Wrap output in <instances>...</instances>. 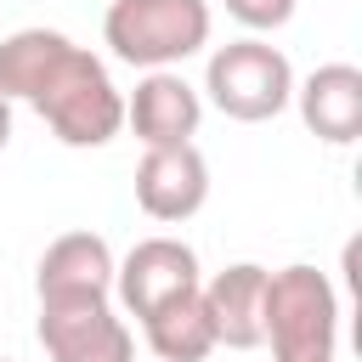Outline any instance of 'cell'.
Wrapping results in <instances>:
<instances>
[{
	"label": "cell",
	"mask_w": 362,
	"mask_h": 362,
	"mask_svg": "<svg viewBox=\"0 0 362 362\" xmlns=\"http://www.w3.org/2000/svg\"><path fill=\"white\" fill-rule=\"evenodd\" d=\"M209 0H113L102 11V45L141 74L181 68L209 45Z\"/></svg>",
	"instance_id": "cell-3"
},
{
	"label": "cell",
	"mask_w": 362,
	"mask_h": 362,
	"mask_svg": "<svg viewBox=\"0 0 362 362\" xmlns=\"http://www.w3.org/2000/svg\"><path fill=\"white\" fill-rule=\"evenodd\" d=\"M294 107L300 124L328 141V147H351L362 136V68L356 62H322L305 79H294Z\"/></svg>",
	"instance_id": "cell-10"
},
{
	"label": "cell",
	"mask_w": 362,
	"mask_h": 362,
	"mask_svg": "<svg viewBox=\"0 0 362 362\" xmlns=\"http://www.w3.org/2000/svg\"><path fill=\"white\" fill-rule=\"evenodd\" d=\"M198 96H209V107L238 124H266L294 102V62L272 40H255V34L215 45Z\"/></svg>",
	"instance_id": "cell-4"
},
{
	"label": "cell",
	"mask_w": 362,
	"mask_h": 362,
	"mask_svg": "<svg viewBox=\"0 0 362 362\" xmlns=\"http://www.w3.org/2000/svg\"><path fill=\"white\" fill-rule=\"evenodd\" d=\"M136 204H141V215H153V221H164V226L192 221V215L209 204V164H204L198 141H181V147H141V164H136Z\"/></svg>",
	"instance_id": "cell-8"
},
{
	"label": "cell",
	"mask_w": 362,
	"mask_h": 362,
	"mask_svg": "<svg viewBox=\"0 0 362 362\" xmlns=\"http://www.w3.org/2000/svg\"><path fill=\"white\" fill-rule=\"evenodd\" d=\"M198 283H204V272H198V249L181 243V238H170V232L141 238V243L113 266V300H119L136 322H147L158 305L192 294Z\"/></svg>",
	"instance_id": "cell-5"
},
{
	"label": "cell",
	"mask_w": 362,
	"mask_h": 362,
	"mask_svg": "<svg viewBox=\"0 0 362 362\" xmlns=\"http://www.w3.org/2000/svg\"><path fill=\"white\" fill-rule=\"evenodd\" d=\"M221 6H226V17H232V23H243V28L260 40V34L283 28V23L294 17V6H300V0H221Z\"/></svg>",
	"instance_id": "cell-13"
},
{
	"label": "cell",
	"mask_w": 362,
	"mask_h": 362,
	"mask_svg": "<svg viewBox=\"0 0 362 362\" xmlns=\"http://www.w3.org/2000/svg\"><path fill=\"white\" fill-rule=\"evenodd\" d=\"M0 362H17V356H0Z\"/></svg>",
	"instance_id": "cell-15"
},
{
	"label": "cell",
	"mask_w": 362,
	"mask_h": 362,
	"mask_svg": "<svg viewBox=\"0 0 362 362\" xmlns=\"http://www.w3.org/2000/svg\"><path fill=\"white\" fill-rule=\"evenodd\" d=\"M260 328H266L260 345H272V362H334V351H339V294H334V283L305 260L266 272Z\"/></svg>",
	"instance_id": "cell-2"
},
{
	"label": "cell",
	"mask_w": 362,
	"mask_h": 362,
	"mask_svg": "<svg viewBox=\"0 0 362 362\" xmlns=\"http://www.w3.org/2000/svg\"><path fill=\"white\" fill-rule=\"evenodd\" d=\"M124 124L136 130L141 147H181V141H192L198 124H204V96H198V85H187L175 68L141 74L136 90L124 96Z\"/></svg>",
	"instance_id": "cell-9"
},
{
	"label": "cell",
	"mask_w": 362,
	"mask_h": 362,
	"mask_svg": "<svg viewBox=\"0 0 362 362\" xmlns=\"http://www.w3.org/2000/svg\"><path fill=\"white\" fill-rule=\"evenodd\" d=\"M147 345L158 362H204L215 351V328H209V311H204V294H181L170 305H158L147 322H141Z\"/></svg>",
	"instance_id": "cell-12"
},
{
	"label": "cell",
	"mask_w": 362,
	"mask_h": 362,
	"mask_svg": "<svg viewBox=\"0 0 362 362\" xmlns=\"http://www.w3.org/2000/svg\"><path fill=\"white\" fill-rule=\"evenodd\" d=\"M198 294H204V311H209L215 345H226V351H260V339H266V328H260L266 266L238 260V266L215 272L209 283H198Z\"/></svg>",
	"instance_id": "cell-11"
},
{
	"label": "cell",
	"mask_w": 362,
	"mask_h": 362,
	"mask_svg": "<svg viewBox=\"0 0 362 362\" xmlns=\"http://www.w3.org/2000/svg\"><path fill=\"white\" fill-rule=\"evenodd\" d=\"M6 141H11V102L0 96V153H6Z\"/></svg>",
	"instance_id": "cell-14"
},
{
	"label": "cell",
	"mask_w": 362,
	"mask_h": 362,
	"mask_svg": "<svg viewBox=\"0 0 362 362\" xmlns=\"http://www.w3.org/2000/svg\"><path fill=\"white\" fill-rule=\"evenodd\" d=\"M28 107L51 124V136L62 147H107L124 130V90L113 85L107 62L96 51L74 45V40L51 62V74L28 96Z\"/></svg>",
	"instance_id": "cell-1"
},
{
	"label": "cell",
	"mask_w": 362,
	"mask_h": 362,
	"mask_svg": "<svg viewBox=\"0 0 362 362\" xmlns=\"http://www.w3.org/2000/svg\"><path fill=\"white\" fill-rule=\"evenodd\" d=\"M113 249L102 232H62L45 243L40 266H34V294L40 305H90V300H113Z\"/></svg>",
	"instance_id": "cell-7"
},
{
	"label": "cell",
	"mask_w": 362,
	"mask_h": 362,
	"mask_svg": "<svg viewBox=\"0 0 362 362\" xmlns=\"http://www.w3.org/2000/svg\"><path fill=\"white\" fill-rule=\"evenodd\" d=\"M34 334L45 345V362H136V334L113 311V300L40 305Z\"/></svg>",
	"instance_id": "cell-6"
}]
</instances>
